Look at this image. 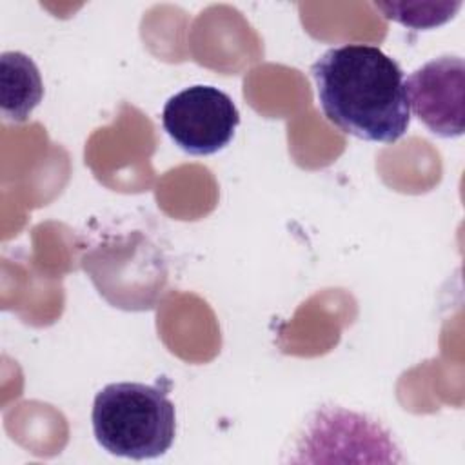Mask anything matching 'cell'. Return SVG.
Returning <instances> with one entry per match:
<instances>
[{"mask_svg": "<svg viewBox=\"0 0 465 465\" xmlns=\"http://www.w3.org/2000/svg\"><path fill=\"white\" fill-rule=\"evenodd\" d=\"M325 118L365 142L392 143L411 125L405 76L394 58L369 44L327 49L311 67Z\"/></svg>", "mask_w": 465, "mask_h": 465, "instance_id": "1", "label": "cell"}, {"mask_svg": "<svg viewBox=\"0 0 465 465\" xmlns=\"http://www.w3.org/2000/svg\"><path fill=\"white\" fill-rule=\"evenodd\" d=\"M93 432L111 454L151 460L165 454L176 436V411L167 389L138 381L109 383L93 401Z\"/></svg>", "mask_w": 465, "mask_h": 465, "instance_id": "2", "label": "cell"}, {"mask_svg": "<svg viewBox=\"0 0 465 465\" xmlns=\"http://www.w3.org/2000/svg\"><path fill=\"white\" fill-rule=\"evenodd\" d=\"M240 124L232 98L214 85H191L173 94L162 111L163 131L185 153L207 156L231 143Z\"/></svg>", "mask_w": 465, "mask_h": 465, "instance_id": "3", "label": "cell"}, {"mask_svg": "<svg viewBox=\"0 0 465 465\" xmlns=\"http://www.w3.org/2000/svg\"><path fill=\"white\" fill-rule=\"evenodd\" d=\"M409 107L434 134L456 138L465 129V62L460 56H438L405 80Z\"/></svg>", "mask_w": 465, "mask_h": 465, "instance_id": "4", "label": "cell"}, {"mask_svg": "<svg viewBox=\"0 0 465 465\" xmlns=\"http://www.w3.org/2000/svg\"><path fill=\"white\" fill-rule=\"evenodd\" d=\"M44 84L36 64L20 51L0 54V105L7 122H24L42 102Z\"/></svg>", "mask_w": 465, "mask_h": 465, "instance_id": "5", "label": "cell"}, {"mask_svg": "<svg viewBox=\"0 0 465 465\" xmlns=\"http://www.w3.org/2000/svg\"><path fill=\"white\" fill-rule=\"evenodd\" d=\"M385 18L411 29H432L449 22L461 2H374Z\"/></svg>", "mask_w": 465, "mask_h": 465, "instance_id": "6", "label": "cell"}]
</instances>
